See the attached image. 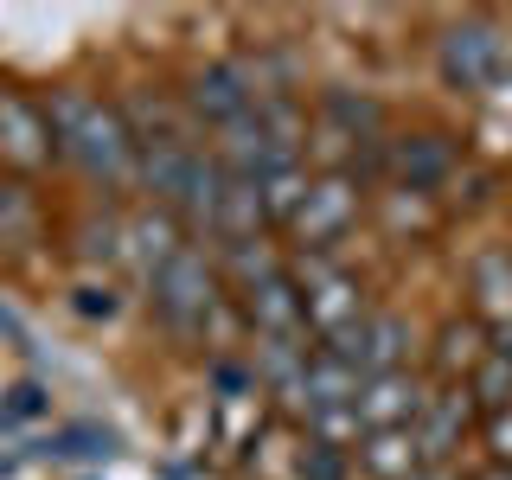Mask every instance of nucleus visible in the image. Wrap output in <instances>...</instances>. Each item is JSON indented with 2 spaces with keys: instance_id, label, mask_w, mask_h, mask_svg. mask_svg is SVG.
Wrapping results in <instances>:
<instances>
[{
  "instance_id": "412c9836",
  "label": "nucleus",
  "mask_w": 512,
  "mask_h": 480,
  "mask_svg": "<svg viewBox=\"0 0 512 480\" xmlns=\"http://www.w3.org/2000/svg\"><path fill=\"white\" fill-rule=\"evenodd\" d=\"M461 384H468V397H474V410H480V416L512 410V365L500 359V352H487V359H480Z\"/></svg>"
},
{
  "instance_id": "a211bd4d",
  "label": "nucleus",
  "mask_w": 512,
  "mask_h": 480,
  "mask_svg": "<svg viewBox=\"0 0 512 480\" xmlns=\"http://www.w3.org/2000/svg\"><path fill=\"white\" fill-rule=\"evenodd\" d=\"M359 365H346L340 352H327V346H314V359H308V384H301V410L320 416V410H352L359 404Z\"/></svg>"
},
{
  "instance_id": "cd10ccee",
  "label": "nucleus",
  "mask_w": 512,
  "mask_h": 480,
  "mask_svg": "<svg viewBox=\"0 0 512 480\" xmlns=\"http://www.w3.org/2000/svg\"><path fill=\"white\" fill-rule=\"evenodd\" d=\"M487 448H493V461H500V468H512V410L487 416Z\"/></svg>"
},
{
  "instance_id": "6ab92c4d",
  "label": "nucleus",
  "mask_w": 512,
  "mask_h": 480,
  "mask_svg": "<svg viewBox=\"0 0 512 480\" xmlns=\"http://www.w3.org/2000/svg\"><path fill=\"white\" fill-rule=\"evenodd\" d=\"M359 468L372 480H416V474H423L416 429H372V436L359 442Z\"/></svg>"
},
{
  "instance_id": "f03ea898",
  "label": "nucleus",
  "mask_w": 512,
  "mask_h": 480,
  "mask_svg": "<svg viewBox=\"0 0 512 480\" xmlns=\"http://www.w3.org/2000/svg\"><path fill=\"white\" fill-rule=\"evenodd\" d=\"M218 167L237 173V180H269V173L295 167L301 154V116L288 96H269V103H256L250 116H237L231 128H218Z\"/></svg>"
},
{
  "instance_id": "423d86ee",
  "label": "nucleus",
  "mask_w": 512,
  "mask_h": 480,
  "mask_svg": "<svg viewBox=\"0 0 512 480\" xmlns=\"http://www.w3.org/2000/svg\"><path fill=\"white\" fill-rule=\"evenodd\" d=\"M0 160L20 180H32V173H45L58 160V135H52L45 103H32L20 90H0Z\"/></svg>"
},
{
  "instance_id": "f257e3e1",
  "label": "nucleus",
  "mask_w": 512,
  "mask_h": 480,
  "mask_svg": "<svg viewBox=\"0 0 512 480\" xmlns=\"http://www.w3.org/2000/svg\"><path fill=\"white\" fill-rule=\"evenodd\" d=\"M45 116H52V135H58V160H71L103 199H128L141 186V154L122 103H103L90 90H52Z\"/></svg>"
},
{
  "instance_id": "7ed1b4c3",
  "label": "nucleus",
  "mask_w": 512,
  "mask_h": 480,
  "mask_svg": "<svg viewBox=\"0 0 512 480\" xmlns=\"http://www.w3.org/2000/svg\"><path fill=\"white\" fill-rule=\"evenodd\" d=\"M148 288H154V295H148V301H154V320H160V327H167L180 346L205 340V333H212V320H218V308H224V295H218V269L205 263V256L192 250V244L173 256V263L160 269Z\"/></svg>"
},
{
  "instance_id": "9b49d317",
  "label": "nucleus",
  "mask_w": 512,
  "mask_h": 480,
  "mask_svg": "<svg viewBox=\"0 0 512 480\" xmlns=\"http://www.w3.org/2000/svg\"><path fill=\"white\" fill-rule=\"evenodd\" d=\"M461 167V154H455V141L442 135V128H423V135H404V141H391V154H384V173L397 180V192H436L448 186V173Z\"/></svg>"
},
{
  "instance_id": "9d476101",
  "label": "nucleus",
  "mask_w": 512,
  "mask_h": 480,
  "mask_svg": "<svg viewBox=\"0 0 512 480\" xmlns=\"http://www.w3.org/2000/svg\"><path fill=\"white\" fill-rule=\"evenodd\" d=\"M244 295V320L256 327V340H308V308H301V282L288 269H269L263 282L237 288Z\"/></svg>"
},
{
  "instance_id": "b1692460",
  "label": "nucleus",
  "mask_w": 512,
  "mask_h": 480,
  "mask_svg": "<svg viewBox=\"0 0 512 480\" xmlns=\"http://www.w3.org/2000/svg\"><path fill=\"white\" fill-rule=\"evenodd\" d=\"M45 410H52V391H45L39 378H20V384L0 391V423H32V416H45Z\"/></svg>"
},
{
  "instance_id": "dca6fc26",
  "label": "nucleus",
  "mask_w": 512,
  "mask_h": 480,
  "mask_svg": "<svg viewBox=\"0 0 512 480\" xmlns=\"http://www.w3.org/2000/svg\"><path fill=\"white\" fill-rule=\"evenodd\" d=\"M468 295H474V314L487 327L512 320V250L506 244H487L468 256Z\"/></svg>"
},
{
  "instance_id": "4be33fe9",
  "label": "nucleus",
  "mask_w": 512,
  "mask_h": 480,
  "mask_svg": "<svg viewBox=\"0 0 512 480\" xmlns=\"http://www.w3.org/2000/svg\"><path fill=\"white\" fill-rule=\"evenodd\" d=\"M128 244V224L116 212H90V218H77V256L84 263H116Z\"/></svg>"
},
{
  "instance_id": "5701e85b",
  "label": "nucleus",
  "mask_w": 512,
  "mask_h": 480,
  "mask_svg": "<svg viewBox=\"0 0 512 480\" xmlns=\"http://www.w3.org/2000/svg\"><path fill=\"white\" fill-rule=\"evenodd\" d=\"M263 186V212H269V224H295V212L308 205V173L301 167H282V173H269V180H256Z\"/></svg>"
},
{
  "instance_id": "393cba45",
  "label": "nucleus",
  "mask_w": 512,
  "mask_h": 480,
  "mask_svg": "<svg viewBox=\"0 0 512 480\" xmlns=\"http://www.w3.org/2000/svg\"><path fill=\"white\" fill-rule=\"evenodd\" d=\"M45 455H58V461H103L109 436L103 429H58V436L45 442Z\"/></svg>"
},
{
  "instance_id": "6e6552de",
  "label": "nucleus",
  "mask_w": 512,
  "mask_h": 480,
  "mask_svg": "<svg viewBox=\"0 0 512 480\" xmlns=\"http://www.w3.org/2000/svg\"><path fill=\"white\" fill-rule=\"evenodd\" d=\"M506 71V39L493 20H461L442 32V77L455 90H487Z\"/></svg>"
},
{
  "instance_id": "7c9ffc66",
  "label": "nucleus",
  "mask_w": 512,
  "mask_h": 480,
  "mask_svg": "<svg viewBox=\"0 0 512 480\" xmlns=\"http://www.w3.org/2000/svg\"><path fill=\"white\" fill-rule=\"evenodd\" d=\"M416 480H455V474H448V468H423V474H416Z\"/></svg>"
},
{
  "instance_id": "1a4fd4ad",
  "label": "nucleus",
  "mask_w": 512,
  "mask_h": 480,
  "mask_svg": "<svg viewBox=\"0 0 512 480\" xmlns=\"http://www.w3.org/2000/svg\"><path fill=\"white\" fill-rule=\"evenodd\" d=\"M327 352H340L346 365H359V378H384V372H404V352H410V327H404V314H365L359 327H346L340 340H327Z\"/></svg>"
},
{
  "instance_id": "bb28decb",
  "label": "nucleus",
  "mask_w": 512,
  "mask_h": 480,
  "mask_svg": "<svg viewBox=\"0 0 512 480\" xmlns=\"http://www.w3.org/2000/svg\"><path fill=\"white\" fill-rule=\"evenodd\" d=\"M71 308L84 314V320H109V314H116V288H109V282H84L71 295Z\"/></svg>"
},
{
  "instance_id": "c85d7f7f",
  "label": "nucleus",
  "mask_w": 512,
  "mask_h": 480,
  "mask_svg": "<svg viewBox=\"0 0 512 480\" xmlns=\"http://www.w3.org/2000/svg\"><path fill=\"white\" fill-rule=\"evenodd\" d=\"M487 352H500V359L512 365V320H500V327H487Z\"/></svg>"
},
{
  "instance_id": "4468645a",
  "label": "nucleus",
  "mask_w": 512,
  "mask_h": 480,
  "mask_svg": "<svg viewBox=\"0 0 512 480\" xmlns=\"http://www.w3.org/2000/svg\"><path fill=\"white\" fill-rule=\"evenodd\" d=\"M320 135L346 141V148H384V109L372 96H352V90H327L320 96Z\"/></svg>"
},
{
  "instance_id": "aec40b11",
  "label": "nucleus",
  "mask_w": 512,
  "mask_h": 480,
  "mask_svg": "<svg viewBox=\"0 0 512 480\" xmlns=\"http://www.w3.org/2000/svg\"><path fill=\"white\" fill-rule=\"evenodd\" d=\"M480 359H487V327H480V320H448L442 346H436V372L448 384H461V372H474Z\"/></svg>"
},
{
  "instance_id": "f8f14e48",
  "label": "nucleus",
  "mask_w": 512,
  "mask_h": 480,
  "mask_svg": "<svg viewBox=\"0 0 512 480\" xmlns=\"http://www.w3.org/2000/svg\"><path fill=\"white\" fill-rule=\"evenodd\" d=\"M474 429V397L468 384H442L429 397V410L416 416V448H423V468H448V455L461 448V436Z\"/></svg>"
},
{
  "instance_id": "39448f33",
  "label": "nucleus",
  "mask_w": 512,
  "mask_h": 480,
  "mask_svg": "<svg viewBox=\"0 0 512 480\" xmlns=\"http://www.w3.org/2000/svg\"><path fill=\"white\" fill-rule=\"evenodd\" d=\"M359 212H365V180H352V173H327V180L308 186V205L295 212L288 231H295L301 256H327L352 224H359Z\"/></svg>"
},
{
  "instance_id": "0eeeda50",
  "label": "nucleus",
  "mask_w": 512,
  "mask_h": 480,
  "mask_svg": "<svg viewBox=\"0 0 512 480\" xmlns=\"http://www.w3.org/2000/svg\"><path fill=\"white\" fill-rule=\"evenodd\" d=\"M256 103H263L256 71H250V64H237V58L205 64V71L186 84V116L192 122H212V128H231L237 116H250Z\"/></svg>"
},
{
  "instance_id": "f3484780",
  "label": "nucleus",
  "mask_w": 512,
  "mask_h": 480,
  "mask_svg": "<svg viewBox=\"0 0 512 480\" xmlns=\"http://www.w3.org/2000/svg\"><path fill=\"white\" fill-rule=\"evenodd\" d=\"M180 250H186V244H180V218H173L167 205H160V212L128 218V244H122V256H135V276H141V282H154Z\"/></svg>"
},
{
  "instance_id": "a878e982",
  "label": "nucleus",
  "mask_w": 512,
  "mask_h": 480,
  "mask_svg": "<svg viewBox=\"0 0 512 480\" xmlns=\"http://www.w3.org/2000/svg\"><path fill=\"white\" fill-rule=\"evenodd\" d=\"M301 480H346V448H327V442H301Z\"/></svg>"
},
{
  "instance_id": "20e7f679",
  "label": "nucleus",
  "mask_w": 512,
  "mask_h": 480,
  "mask_svg": "<svg viewBox=\"0 0 512 480\" xmlns=\"http://www.w3.org/2000/svg\"><path fill=\"white\" fill-rule=\"evenodd\" d=\"M295 282H301V308H308V333L320 346L340 340L346 327H359V320L372 314L365 308V282L352 276V269H340L333 256H301Z\"/></svg>"
},
{
  "instance_id": "ddd939ff",
  "label": "nucleus",
  "mask_w": 512,
  "mask_h": 480,
  "mask_svg": "<svg viewBox=\"0 0 512 480\" xmlns=\"http://www.w3.org/2000/svg\"><path fill=\"white\" fill-rule=\"evenodd\" d=\"M359 423H365V436L372 429H416V416L429 410V397H423V378L416 372H384V378H365L359 384Z\"/></svg>"
},
{
  "instance_id": "2eb2a0df",
  "label": "nucleus",
  "mask_w": 512,
  "mask_h": 480,
  "mask_svg": "<svg viewBox=\"0 0 512 480\" xmlns=\"http://www.w3.org/2000/svg\"><path fill=\"white\" fill-rule=\"evenodd\" d=\"M308 359H314V346H301V340H256L250 372H256V384H263V391L276 397V404H295V410H301Z\"/></svg>"
},
{
  "instance_id": "c756f323",
  "label": "nucleus",
  "mask_w": 512,
  "mask_h": 480,
  "mask_svg": "<svg viewBox=\"0 0 512 480\" xmlns=\"http://www.w3.org/2000/svg\"><path fill=\"white\" fill-rule=\"evenodd\" d=\"M0 333H7V340L20 346V352H32V333H26V327H20V320H13L7 308H0Z\"/></svg>"
}]
</instances>
